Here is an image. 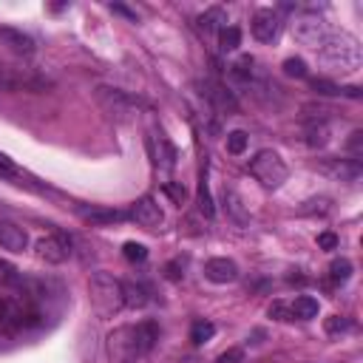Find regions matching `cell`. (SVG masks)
Here are the masks:
<instances>
[{
	"instance_id": "cell-1",
	"label": "cell",
	"mask_w": 363,
	"mask_h": 363,
	"mask_svg": "<svg viewBox=\"0 0 363 363\" xmlns=\"http://www.w3.org/2000/svg\"><path fill=\"white\" fill-rule=\"evenodd\" d=\"M159 341V326L154 321L142 324H125L108 332L105 338V352L111 363H139Z\"/></svg>"
},
{
	"instance_id": "cell-2",
	"label": "cell",
	"mask_w": 363,
	"mask_h": 363,
	"mask_svg": "<svg viewBox=\"0 0 363 363\" xmlns=\"http://www.w3.org/2000/svg\"><path fill=\"white\" fill-rule=\"evenodd\" d=\"M94 100L103 108V114L111 122H133L139 117V111L148 108V103L122 91V88H111V86H97L94 88Z\"/></svg>"
},
{
	"instance_id": "cell-3",
	"label": "cell",
	"mask_w": 363,
	"mask_h": 363,
	"mask_svg": "<svg viewBox=\"0 0 363 363\" xmlns=\"http://www.w3.org/2000/svg\"><path fill=\"white\" fill-rule=\"evenodd\" d=\"M321 57L329 65H338L343 74H352V71H357L363 62L360 43L349 32H329V37L321 43Z\"/></svg>"
},
{
	"instance_id": "cell-4",
	"label": "cell",
	"mask_w": 363,
	"mask_h": 363,
	"mask_svg": "<svg viewBox=\"0 0 363 363\" xmlns=\"http://www.w3.org/2000/svg\"><path fill=\"white\" fill-rule=\"evenodd\" d=\"M250 173L267 187V190H278L284 182H286V176H289V171H286V165H284V159L275 154V151H258L253 159H250Z\"/></svg>"
},
{
	"instance_id": "cell-5",
	"label": "cell",
	"mask_w": 363,
	"mask_h": 363,
	"mask_svg": "<svg viewBox=\"0 0 363 363\" xmlns=\"http://www.w3.org/2000/svg\"><path fill=\"white\" fill-rule=\"evenodd\" d=\"M91 301L97 307L100 315H114L122 310V281L105 275V272H97L91 278Z\"/></svg>"
},
{
	"instance_id": "cell-6",
	"label": "cell",
	"mask_w": 363,
	"mask_h": 363,
	"mask_svg": "<svg viewBox=\"0 0 363 363\" xmlns=\"http://www.w3.org/2000/svg\"><path fill=\"white\" fill-rule=\"evenodd\" d=\"M48 88V80L34 74L32 68H12L0 65V91H43Z\"/></svg>"
},
{
	"instance_id": "cell-7",
	"label": "cell",
	"mask_w": 363,
	"mask_h": 363,
	"mask_svg": "<svg viewBox=\"0 0 363 363\" xmlns=\"http://www.w3.org/2000/svg\"><path fill=\"white\" fill-rule=\"evenodd\" d=\"M148 151H151V159H154V168L162 171V173H171L176 168V148H173V142L165 136V131L154 128L151 136H148Z\"/></svg>"
},
{
	"instance_id": "cell-8",
	"label": "cell",
	"mask_w": 363,
	"mask_h": 363,
	"mask_svg": "<svg viewBox=\"0 0 363 363\" xmlns=\"http://www.w3.org/2000/svg\"><path fill=\"white\" fill-rule=\"evenodd\" d=\"M293 32H296V40H298V43L321 48V43L329 37V32H332V29H329L318 15H301V18H296Z\"/></svg>"
},
{
	"instance_id": "cell-9",
	"label": "cell",
	"mask_w": 363,
	"mask_h": 363,
	"mask_svg": "<svg viewBox=\"0 0 363 363\" xmlns=\"http://www.w3.org/2000/svg\"><path fill=\"white\" fill-rule=\"evenodd\" d=\"M315 171L324 173V176H329V179H335V182H355L363 173V168H360L357 159H341V157H324V159H318L315 162Z\"/></svg>"
},
{
	"instance_id": "cell-10",
	"label": "cell",
	"mask_w": 363,
	"mask_h": 363,
	"mask_svg": "<svg viewBox=\"0 0 363 363\" xmlns=\"http://www.w3.org/2000/svg\"><path fill=\"white\" fill-rule=\"evenodd\" d=\"M128 216H131V219H133L139 227H145V230H157V227L165 222V213H162V207L157 204L154 196H142V199H136V202L131 204Z\"/></svg>"
},
{
	"instance_id": "cell-11",
	"label": "cell",
	"mask_w": 363,
	"mask_h": 363,
	"mask_svg": "<svg viewBox=\"0 0 363 363\" xmlns=\"http://www.w3.org/2000/svg\"><path fill=\"white\" fill-rule=\"evenodd\" d=\"M34 250H37V258H43L46 264H62L71 258V239L62 233H54V236L40 239Z\"/></svg>"
},
{
	"instance_id": "cell-12",
	"label": "cell",
	"mask_w": 363,
	"mask_h": 363,
	"mask_svg": "<svg viewBox=\"0 0 363 363\" xmlns=\"http://www.w3.org/2000/svg\"><path fill=\"white\" fill-rule=\"evenodd\" d=\"M281 26H284V23H281V15L272 12V9H258V12L253 15V20H250L253 37H256L258 43H272V40H278Z\"/></svg>"
},
{
	"instance_id": "cell-13",
	"label": "cell",
	"mask_w": 363,
	"mask_h": 363,
	"mask_svg": "<svg viewBox=\"0 0 363 363\" xmlns=\"http://www.w3.org/2000/svg\"><path fill=\"white\" fill-rule=\"evenodd\" d=\"M199 88H202V97H204L216 111H230V114L239 111L236 97H233L222 83H216V80H202Z\"/></svg>"
},
{
	"instance_id": "cell-14",
	"label": "cell",
	"mask_w": 363,
	"mask_h": 363,
	"mask_svg": "<svg viewBox=\"0 0 363 363\" xmlns=\"http://www.w3.org/2000/svg\"><path fill=\"white\" fill-rule=\"evenodd\" d=\"M0 46H6L18 57H32L34 54V40L29 34H23L20 29H12V26L0 29Z\"/></svg>"
},
{
	"instance_id": "cell-15",
	"label": "cell",
	"mask_w": 363,
	"mask_h": 363,
	"mask_svg": "<svg viewBox=\"0 0 363 363\" xmlns=\"http://www.w3.org/2000/svg\"><path fill=\"white\" fill-rule=\"evenodd\" d=\"M204 275L213 284H233L239 278V264L233 258H210L204 264Z\"/></svg>"
},
{
	"instance_id": "cell-16",
	"label": "cell",
	"mask_w": 363,
	"mask_h": 363,
	"mask_svg": "<svg viewBox=\"0 0 363 363\" xmlns=\"http://www.w3.org/2000/svg\"><path fill=\"white\" fill-rule=\"evenodd\" d=\"M0 247L9 253H23L29 247V236L15 222H0Z\"/></svg>"
},
{
	"instance_id": "cell-17",
	"label": "cell",
	"mask_w": 363,
	"mask_h": 363,
	"mask_svg": "<svg viewBox=\"0 0 363 363\" xmlns=\"http://www.w3.org/2000/svg\"><path fill=\"white\" fill-rule=\"evenodd\" d=\"M77 213L91 225H114V222H128V210H105V207H77Z\"/></svg>"
},
{
	"instance_id": "cell-18",
	"label": "cell",
	"mask_w": 363,
	"mask_h": 363,
	"mask_svg": "<svg viewBox=\"0 0 363 363\" xmlns=\"http://www.w3.org/2000/svg\"><path fill=\"white\" fill-rule=\"evenodd\" d=\"M145 304H148V289L142 284H133V281H122V307L142 310Z\"/></svg>"
},
{
	"instance_id": "cell-19",
	"label": "cell",
	"mask_w": 363,
	"mask_h": 363,
	"mask_svg": "<svg viewBox=\"0 0 363 363\" xmlns=\"http://www.w3.org/2000/svg\"><path fill=\"white\" fill-rule=\"evenodd\" d=\"M326 142H329L326 119H310V125H307V145H312V148H324Z\"/></svg>"
},
{
	"instance_id": "cell-20",
	"label": "cell",
	"mask_w": 363,
	"mask_h": 363,
	"mask_svg": "<svg viewBox=\"0 0 363 363\" xmlns=\"http://www.w3.org/2000/svg\"><path fill=\"white\" fill-rule=\"evenodd\" d=\"M289 310H293V318L310 321V318H315V315H318V301H315L312 296H298Z\"/></svg>"
},
{
	"instance_id": "cell-21",
	"label": "cell",
	"mask_w": 363,
	"mask_h": 363,
	"mask_svg": "<svg viewBox=\"0 0 363 363\" xmlns=\"http://www.w3.org/2000/svg\"><path fill=\"white\" fill-rule=\"evenodd\" d=\"M225 207H227V213L233 216L239 225H247L250 216H247V210H244V204H242V199H239L236 190H227V187H225Z\"/></svg>"
},
{
	"instance_id": "cell-22",
	"label": "cell",
	"mask_w": 363,
	"mask_h": 363,
	"mask_svg": "<svg viewBox=\"0 0 363 363\" xmlns=\"http://www.w3.org/2000/svg\"><path fill=\"white\" fill-rule=\"evenodd\" d=\"M199 207H202V213L207 216V219H213L216 207H213V196H210V185H207V165H204L202 179H199Z\"/></svg>"
},
{
	"instance_id": "cell-23",
	"label": "cell",
	"mask_w": 363,
	"mask_h": 363,
	"mask_svg": "<svg viewBox=\"0 0 363 363\" xmlns=\"http://www.w3.org/2000/svg\"><path fill=\"white\" fill-rule=\"evenodd\" d=\"M253 65H256V60H253L250 54H244L239 62L230 65V74H233L236 80H242V83H253Z\"/></svg>"
},
{
	"instance_id": "cell-24",
	"label": "cell",
	"mask_w": 363,
	"mask_h": 363,
	"mask_svg": "<svg viewBox=\"0 0 363 363\" xmlns=\"http://www.w3.org/2000/svg\"><path fill=\"white\" fill-rule=\"evenodd\" d=\"M222 9H210V12H204L199 20H196V26L204 32V34H213V32H219V23H222Z\"/></svg>"
},
{
	"instance_id": "cell-25",
	"label": "cell",
	"mask_w": 363,
	"mask_h": 363,
	"mask_svg": "<svg viewBox=\"0 0 363 363\" xmlns=\"http://www.w3.org/2000/svg\"><path fill=\"white\" fill-rule=\"evenodd\" d=\"M219 43L225 51H236L242 46V32L236 26H225V29H219Z\"/></svg>"
},
{
	"instance_id": "cell-26",
	"label": "cell",
	"mask_w": 363,
	"mask_h": 363,
	"mask_svg": "<svg viewBox=\"0 0 363 363\" xmlns=\"http://www.w3.org/2000/svg\"><path fill=\"white\" fill-rule=\"evenodd\" d=\"M216 335V326L210 324V321H196L193 326H190V341L196 343V346H202L204 341H210Z\"/></svg>"
},
{
	"instance_id": "cell-27",
	"label": "cell",
	"mask_w": 363,
	"mask_h": 363,
	"mask_svg": "<svg viewBox=\"0 0 363 363\" xmlns=\"http://www.w3.org/2000/svg\"><path fill=\"white\" fill-rule=\"evenodd\" d=\"M329 275H332V281H338V284L349 281V278H352V261H349V258H335V261L329 264Z\"/></svg>"
},
{
	"instance_id": "cell-28",
	"label": "cell",
	"mask_w": 363,
	"mask_h": 363,
	"mask_svg": "<svg viewBox=\"0 0 363 363\" xmlns=\"http://www.w3.org/2000/svg\"><path fill=\"white\" fill-rule=\"evenodd\" d=\"M281 68H284V74H286V77H298V80H301V77H307V62H304L301 57H286Z\"/></svg>"
},
{
	"instance_id": "cell-29",
	"label": "cell",
	"mask_w": 363,
	"mask_h": 363,
	"mask_svg": "<svg viewBox=\"0 0 363 363\" xmlns=\"http://www.w3.org/2000/svg\"><path fill=\"white\" fill-rule=\"evenodd\" d=\"M312 91H315V94H321V97H338V94H343V88H341L338 83L324 80V77L312 80Z\"/></svg>"
},
{
	"instance_id": "cell-30",
	"label": "cell",
	"mask_w": 363,
	"mask_h": 363,
	"mask_svg": "<svg viewBox=\"0 0 363 363\" xmlns=\"http://www.w3.org/2000/svg\"><path fill=\"white\" fill-rule=\"evenodd\" d=\"M324 329H326V335H341V332H349L352 329V321L343 318V315H332V318H326Z\"/></svg>"
},
{
	"instance_id": "cell-31",
	"label": "cell",
	"mask_w": 363,
	"mask_h": 363,
	"mask_svg": "<svg viewBox=\"0 0 363 363\" xmlns=\"http://www.w3.org/2000/svg\"><path fill=\"white\" fill-rule=\"evenodd\" d=\"M244 148H247V133L244 131H230L227 133V151L230 154H244Z\"/></svg>"
},
{
	"instance_id": "cell-32",
	"label": "cell",
	"mask_w": 363,
	"mask_h": 363,
	"mask_svg": "<svg viewBox=\"0 0 363 363\" xmlns=\"http://www.w3.org/2000/svg\"><path fill=\"white\" fill-rule=\"evenodd\" d=\"M122 256H125L128 261H145V258H148V247L136 244V242H128V244L122 247Z\"/></svg>"
},
{
	"instance_id": "cell-33",
	"label": "cell",
	"mask_w": 363,
	"mask_h": 363,
	"mask_svg": "<svg viewBox=\"0 0 363 363\" xmlns=\"http://www.w3.org/2000/svg\"><path fill=\"white\" fill-rule=\"evenodd\" d=\"M165 193H168L176 204H185V199H187V187H185L182 182H165Z\"/></svg>"
},
{
	"instance_id": "cell-34",
	"label": "cell",
	"mask_w": 363,
	"mask_h": 363,
	"mask_svg": "<svg viewBox=\"0 0 363 363\" xmlns=\"http://www.w3.org/2000/svg\"><path fill=\"white\" fill-rule=\"evenodd\" d=\"M270 318H275V321H293V310H289L284 301H275L270 307Z\"/></svg>"
},
{
	"instance_id": "cell-35",
	"label": "cell",
	"mask_w": 363,
	"mask_h": 363,
	"mask_svg": "<svg viewBox=\"0 0 363 363\" xmlns=\"http://www.w3.org/2000/svg\"><path fill=\"white\" fill-rule=\"evenodd\" d=\"M346 148H349V154H352V157H360V151H363V131H355V133L349 136ZM352 157H349V159H352Z\"/></svg>"
},
{
	"instance_id": "cell-36",
	"label": "cell",
	"mask_w": 363,
	"mask_h": 363,
	"mask_svg": "<svg viewBox=\"0 0 363 363\" xmlns=\"http://www.w3.org/2000/svg\"><path fill=\"white\" fill-rule=\"evenodd\" d=\"M242 360H244L242 349H227V352L219 355V360H216V363H242Z\"/></svg>"
},
{
	"instance_id": "cell-37",
	"label": "cell",
	"mask_w": 363,
	"mask_h": 363,
	"mask_svg": "<svg viewBox=\"0 0 363 363\" xmlns=\"http://www.w3.org/2000/svg\"><path fill=\"white\" fill-rule=\"evenodd\" d=\"M318 247L335 250V247H338V236H335V233H321V236H318Z\"/></svg>"
},
{
	"instance_id": "cell-38",
	"label": "cell",
	"mask_w": 363,
	"mask_h": 363,
	"mask_svg": "<svg viewBox=\"0 0 363 363\" xmlns=\"http://www.w3.org/2000/svg\"><path fill=\"white\" fill-rule=\"evenodd\" d=\"M111 12H117V15H122V18H128V20H131V23H133V20H136V15H133V12H131V9H125V6H122V4H111Z\"/></svg>"
},
{
	"instance_id": "cell-39",
	"label": "cell",
	"mask_w": 363,
	"mask_h": 363,
	"mask_svg": "<svg viewBox=\"0 0 363 363\" xmlns=\"http://www.w3.org/2000/svg\"><path fill=\"white\" fill-rule=\"evenodd\" d=\"M0 171H4V173H15V165H12V159L6 154H0Z\"/></svg>"
},
{
	"instance_id": "cell-40",
	"label": "cell",
	"mask_w": 363,
	"mask_h": 363,
	"mask_svg": "<svg viewBox=\"0 0 363 363\" xmlns=\"http://www.w3.org/2000/svg\"><path fill=\"white\" fill-rule=\"evenodd\" d=\"M168 278H171V281H179V278H182L179 264H168Z\"/></svg>"
}]
</instances>
